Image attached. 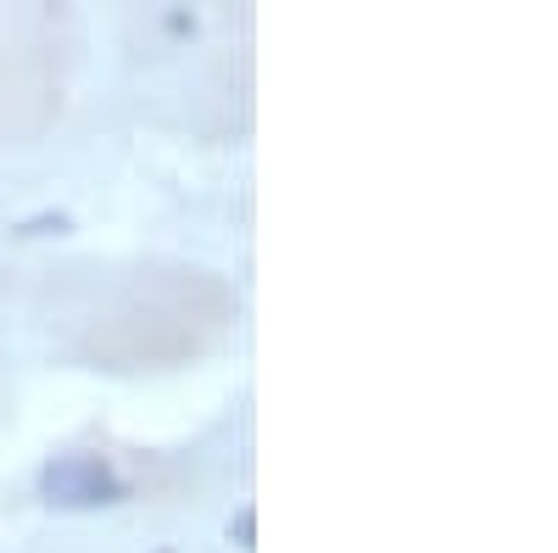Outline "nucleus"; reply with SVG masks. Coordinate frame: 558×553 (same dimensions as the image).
I'll return each mask as SVG.
<instances>
[{"mask_svg": "<svg viewBox=\"0 0 558 553\" xmlns=\"http://www.w3.org/2000/svg\"><path fill=\"white\" fill-rule=\"evenodd\" d=\"M39 497L62 515H89V509H112L129 497V481L112 470V458L101 453H62L39 470Z\"/></svg>", "mask_w": 558, "mask_h": 553, "instance_id": "nucleus-1", "label": "nucleus"}]
</instances>
